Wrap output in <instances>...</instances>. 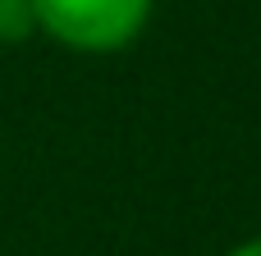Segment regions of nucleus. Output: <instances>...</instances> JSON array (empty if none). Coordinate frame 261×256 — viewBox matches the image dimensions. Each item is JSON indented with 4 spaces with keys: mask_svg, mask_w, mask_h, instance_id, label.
I'll list each match as a JSON object with an SVG mask.
<instances>
[{
    "mask_svg": "<svg viewBox=\"0 0 261 256\" xmlns=\"http://www.w3.org/2000/svg\"><path fill=\"white\" fill-rule=\"evenodd\" d=\"M156 0H32V23L50 41L83 55H115L133 46Z\"/></svg>",
    "mask_w": 261,
    "mask_h": 256,
    "instance_id": "nucleus-1",
    "label": "nucleus"
},
{
    "mask_svg": "<svg viewBox=\"0 0 261 256\" xmlns=\"http://www.w3.org/2000/svg\"><path fill=\"white\" fill-rule=\"evenodd\" d=\"M37 32L32 23V0H0V46L28 41Z\"/></svg>",
    "mask_w": 261,
    "mask_h": 256,
    "instance_id": "nucleus-2",
    "label": "nucleus"
},
{
    "mask_svg": "<svg viewBox=\"0 0 261 256\" xmlns=\"http://www.w3.org/2000/svg\"><path fill=\"white\" fill-rule=\"evenodd\" d=\"M225 256H261V238H248V243H239V247H229Z\"/></svg>",
    "mask_w": 261,
    "mask_h": 256,
    "instance_id": "nucleus-3",
    "label": "nucleus"
}]
</instances>
